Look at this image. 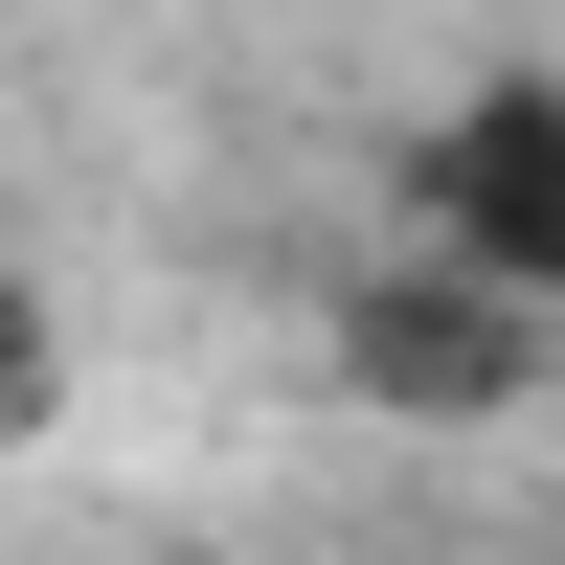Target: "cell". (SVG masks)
Segmentation results:
<instances>
[{
	"instance_id": "obj_1",
	"label": "cell",
	"mask_w": 565,
	"mask_h": 565,
	"mask_svg": "<svg viewBox=\"0 0 565 565\" xmlns=\"http://www.w3.org/2000/svg\"><path fill=\"white\" fill-rule=\"evenodd\" d=\"M385 204H407V271H476L498 317H543V340H565V68L430 90L407 159H385Z\"/></svg>"
},
{
	"instance_id": "obj_3",
	"label": "cell",
	"mask_w": 565,
	"mask_h": 565,
	"mask_svg": "<svg viewBox=\"0 0 565 565\" xmlns=\"http://www.w3.org/2000/svg\"><path fill=\"white\" fill-rule=\"evenodd\" d=\"M45 430H68V317L0 271V452H45Z\"/></svg>"
},
{
	"instance_id": "obj_2",
	"label": "cell",
	"mask_w": 565,
	"mask_h": 565,
	"mask_svg": "<svg viewBox=\"0 0 565 565\" xmlns=\"http://www.w3.org/2000/svg\"><path fill=\"white\" fill-rule=\"evenodd\" d=\"M543 317H498L476 295V271H340V407H385V430H521V407H543Z\"/></svg>"
}]
</instances>
